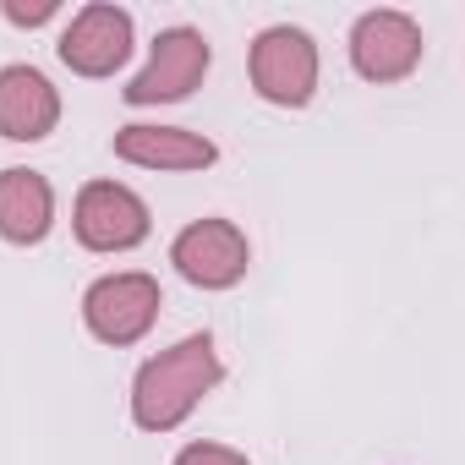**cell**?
<instances>
[{
    "label": "cell",
    "instance_id": "1",
    "mask_svg": "<svg viewBox=\"0 0 465 465\" xmlns=\"http://www.w3.org/2000/svg\"><path fill=\"white\" fill-rule=\"evenodd\" d=\"M224 378L219 367V351L208 334H186L175 340L170 351L148 356L137 367V383H132V421L143 432H175L197 405L203 394Z\"/></svg>",
    "mask_w": 465,
    "mask_h": 465
},
{
    "label": "cell",
    "instance_id": "2",
    "mask_svg": "<svg viewBox=\"0 0 465 465\" xmlns=\"http://www.w3.org/2000/svg\"><path fill=\"white\" fill-rule=\"evenodd\" d=\"M159 307H164L159 280L126 269V274H104V280L88 285V296H83V323H88V334L104 340V345H137V340L159 323Z\"/></svg>",
    "mask_w": 465,
    "mask_h": 465
},
{
    "label": "cell",
    "instance_id": "3",
    "mask_svg": "<svg viewBox=\"0 0 465 465\" xmlns=\"http://www.w3.org/2000/svg\"><path fill=\"white\" fill-rule=\"evenodd\" d=\"M252 88L280 110H302L318 88V45L302 28H263L252 45Z\"/></svg>",
    "mask_w": 465,
    "mask_h": 465
},
{
    "label": "cell",
    "instance_id": "4",
    "mask_svg": "<svg viewBox=\"0 0 465 465\" xmlns=\"http://www.w3.org/2000/svg\"><path fill=\"white\" fill-rule=\"evenodd\" d=\"M170 263L197 291H230V285H242V274L252 263V247L242 236V224H230V219H197V224H186L181 236H175Z\"/></svg>",
    "mask_w": 465,
    "mask_h": 465
},
{
    "label": "cell",
    "instance_id": "5",
    "mask_svg": "<svg viewBox=\"0 0 465 465\" xmlns=\"http://www.w3.org/2000/svg\"><path fill=\"white\" fill-rule=\"evenodd\" d=\"M72 224H77V242L88 252H132L148 242V203L121 186V181H88L77 192V208H72Z\"/></svg>",
    "mask_w": 465,
    "mask_h": 465
},
{
    "label": "cell",
    "instance_id": "6",
    "mask_svg": "<svg viewBox=\"0 0 465 465\" xmlns=\"http://www.w3.org/2000/svg\"><path fill=\"white\" fill-rule=\"evenodd\" d=\"M208 61H213V50L197 28H164L153 39L148 66L126 88V104H175V99H186L208 77Z\"/></svg>",
    "mask_w": 465,
    "mask_h": 465
},
{
    "label": "cell",
    "instance_id": "7",
    "mask_svg": "<svg viewBox=\"0 0 465 465\" xmlns=\"http://www.w3.org/2000/svg\"><path fill=\"white\" fill-rule=\"evenodd\" d=\"M351 66L367 83H400L421 66V28L405 12H367L351 28Z\"/></svg>",
    "mask_w": 465,
    "mask_h": 465
},
{
    "label": "cell",
    "instance_id": "8",
    "mask_svg": "<svg viewBox=\"0 0 465 465\" xmlns=\"http://www.w3.org/2000/svg\"><path fill=\"white\" fill-rule=\"evenodd\" d=\"M132 55V12L121 6H83L66 34H61V61L77 72V77H110L121 72Z\"/></svg>",
    "mask_w": 465,
    "mask_h": 465
},
{
    "label": "cell",
    "instance_id": "9",
    "mask_svg": "<svg viewBox=\"0 0 465 465\" xmlns=\"http://www.w3.org/2000/svg\"><path fill=\"white\" fill-rule=\"evenodd\" d=\"M61 121V94L39 66H0V137L39 143Z\"/></svg>",
    "mask_w": 465,
    "mask_h": 465
},
{
    "label": "cell",
    "instance_id": "10",
    "mask_svg": "<svg viewBox=\"0 0 465 465\" xmlns=\"http://www.w3.org/2000/svg\"><path fill=\"white\" fill-rule=\"evenodd\" d=\"M55 224V186L39 170H0V236L12 247H39Z\"/></svg>",
    "mask_w": 465,
    "mask_h": 465
},
{
    "label": "cell",
    "instance_id": "11",
    "mask_svg": "<svg viewBox=\"0 0 465 465\" xmlns=\"http://www.w3.org/2000/svg\"><path fill=\"white\" fill-rule=\"evenodd\" d=\"M115 153L126 164H143V170H208L219 159V148L186 126H121Z\"/></svg>",
    "mask_w": 465,
    "mask_h": 465
},
{
    "label": "cell",
    "instance_id": "12",
    "mask_svg": "<svg viewBox=\"0 0 465 465\" xmlns=\"http://www.w3.org/2000/svg\"><path fill=\"white\" fill-rule=\"evenodd\" d=\"M175 465H252L242 449H224V443H186L175 454Z\"/></svg>",
    "mask_w": 465,
    "mask_h": 465
},
{
    "label": "cell",
    "instance_id": "13",
    "mask_svg": "<svg viewBox=\"0 0 465 465\" xmlns=\"http://www.w3.org/2000/svg\"><path fill=\"white\" fill-rule=\"evenodd\" d=\"M0 12H6V23H17V28H39V23H50L61 6H55V0H34V6H28V0H6Z\"/></svg>",
    "mask_w": 465,
    "mask_h": 465
}]
</instances>
